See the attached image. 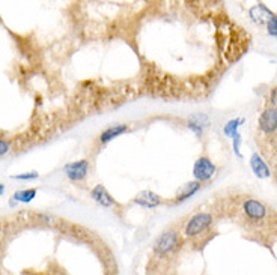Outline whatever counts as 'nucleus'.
Returning a JSON list of instances; mask_svg holds the SVG:
<instances>
[{
    "instance_id": "14",
    "label": "nucleus",
    "mask_w": 277,
    "mask_h": 275,
    "mask_svg": "<svg viewBox=\"0 0 277 275\" xmlns=\"http://www.w3.org/2000/svg\"><path fill=\"white\" fill-rule=\"evenodd\" d=\"M244 124V119L243 117H236V119H231L225 127H223V134L226 137H233L236 133H238V128Z\"/></svg>"
},
{
    "instance_id": "19",
    "label": "nucleus",
    "mask_w": 277,
    "mask_h": 275,
    "mask_svg": "<svg viewBox=\"0 0 277 275\" xmlns=\"http://www.w3.org/2000/svg\"><path fill=\"white\" fill-rule=\"evenodd\" d=\"M9 150H11V143H9V141H6V140H2V138H0V156H3V155L9 153Z\"/></svg>"
},
{
    "instance_id": "5",
    "label": "nucleus",
    "mask_w": 277,
    "mask_h": 275,
    "mask_svg": "<svg viewBox=\"0 0 277 275\" xmlns=\"http://www.w3.org/2000/svg\"><path fill=\"white\" fill-rule=\"evenodd\" d=\"M243 212L244 215L252 220V221H261L267 217L268 214V209L267 206L259 202V200H255V199H249L243 203Z\"/></svg>"
},
{
    "instance_id": "9",
    "label": "nucleus",
    "mask_w": 277,
    "mask_h": 275,
    "mask_svg": "<svg viewBox=\"0 0 277 275\" xmlns=\"http://www.w3.org/2000/svg\"><path fill=\"white\" fill-rule=\"evenodd\" d=\"M250 169L255 173V176L259 178V179H268L271 176L270 167L267 166L265 160L258 152H253L252 156H250Z\"/></svg>"
},
{
    "instance_id": "6",
    "label": "nucleus",
    "mask_w": 277,
    "mask_h": 275,
    "mask_svg": "<svg viewBox=\"0 0 277 275\" xmlns=\"http://www.w3.org/2000/svg\"><path fill=\"white\" fill-rule=\"evenodd\" d=\"M259 130L271 136L277 131V108L276 107H268L262 111V114L259 116Z\"/></svg>"
},
{
    "instance_id": "8",
    "label": "nucleus",
    "mask_w": 277,
    "mask_h": 275,
    "mask_svg": "<svg viewBox=\"0 0 277 275\" xmlns=\"http://www.w3.org/2000/svg\"><path fill=\"white\" fill-rule=\"evenodd\" d=\"M133 202H134L136 205H138V206L145 208V209H155V208H158V206L163 203L161 197H160L157 192L149 191V189L140 191L137 195L134 197Z\"/></svg>"
},
{
    "instance_id": "21",
    "label": "nucleus",
    "mask_w": 277,
    "mask_h": 275,
    "mask_svg": "<svg viewBox=\"0 0 277 275\" xmlns=\"http://www.w3.org/2000/svg\"><path fill=\"white\" fill-rule=\"evenodd\" d=\"M3 192H5V186H3V185L0 183V195H2Z\"/></svg>"
},
{
    "instance_id": "15",
    "label": "nucleus",
    "mask_w": 277,
    "mask_h": 275,
    "mask_svg": "<svg viewBox=\"0 0 277 275\" xmlns=\"http://www.w3.org/2000/svg\"><path fill=\"white\" fill-rule=\"evenodd\" d=\"M35 197H37V189H23V191L15 192L12 199H14V200H17V202L29 203V202H32Z\"/></svg>"
},
{
    "instance_id": "13",
    "label": "nucleus",
    "mask_w": 277,
    "mask_h": 275,
    "mask_svg": "<svg viewBox=\"0 0 277 275\" xmlns=\"http://www.w3.org/2000/svg\"><path fill=\"white\" fill-rule=\"evenodd\" d=\"M128 130H130V128H128V125H125V124L112 125V127H109L107 130H104V131L99 134V143H109V141H112L113 138L125 134Z\"/></svg>"
},
{
    "instance_id": "1",
    "label": "nucleus",
    "mask_w": 277,
    "mask_h": 275,
    "mask_svg": "<svg viewBox=\"0 0 277 275\" xmlns=\"http://www.w3.org/2000/svg\"><path fill=\"white\" fill-rule=\"evenodd\" d=\"M180 245H181L180 233L177 230H167L158 236V239L154 244L152 251L158 257H166V256H170L172 253H175Z\"/></svg>"
},
{
    "instance_id": "3",
    "label": "nucleus",
    "mask_w": 277,
    "mask_h": 275,
    "mask_svg": "<svg viewBox=\"0 0 277 275\" xmlns=\"http://www.w3.org/2000/svg\"><path fill=\"white\" fill-rule=\"evenodd\" d=\"M217 167L208 156H199L193 166V178L199 182H210L216 176Z\"/></svg>"
},
{
    "instance_id": "10",
    "label": "nucleus",
    "mask_w": 277,
    "mask_h": 275,
    "mask_svg": "<svg viewBox=\"0 0 277 275\" xmlns=\"http://www.w3.org/2000/svg\"><path fill=\"white\" fill-rule=\"evenodd\" d=\"M91 197H92V200L95 203H98L99 206H102V208H112V206H115L116 205V202H115V199L110 195V192L106 189V186L104 185H95L92 188V191H91Z\"/></svg>"
},
{
    "instance_id": "2",
    "label": "nucleus",
    "mask_w": 277,
    "mask_h": 275,
    "mask_svg": "<svg viewBox=\"0 0 277 275\" xmlns=\"http://www.w3.org/2000/svg\"><path fill=\"white\" fill-rule=\"evenodd\" d=\"M214 218L210 212H197L194 214L185 224L184 236L185 238H196L199 234H202L205 230L211 227Z\"/></svg>"
},
{
    "instance_id": "12",
    "label": "nucleus",
    "mask_w": 277,
    "mask_h": 275,
    "mask_svg": "<svg viewBox=\"0 0 277 275\" xmlns=\"http://www.w3.org/2000/svg\"><path fill=\"white\" fill-rule=\"evenodd\" d=\"M200 188H202V185H200L199 181H196V179L191 181V182H187L185 185H183V186L180 188L175 202H177V203H183L185 200H190L193 195H196V194L200 191Z\"/></svg>"
},
{
    "instance_id": "20",
    "label": "nucleus",
    "mask_w": 277,
    "mask_h": 275,
    "mask_svg": "<svg viewBox=\"0 0 277 275\" xmlns=\"http://www.w3.org/2000/svg\"><path fill=\"white\" fill-rule=\"evenodd\" d=\"M270 102L273 104V107H277V86L270 93Z\"/></svg>"
},
{
    "instance_id": "16",
    "label": "nucleus",
    "mask_w": 277,
    "mask_h": 275,
    "mask_svg": "<svg viewBox=\"0 0 277 275\" xmlns=\"http://www.w3.org/2000/svg\"><path fill=\"white\" fill-rule=\"evenodd\" d=\"M232 147H233V152L238 158H243V153H241V136L239 133H236L233 137H232Z\"/></svg>"
},
{
    "instance_id": "18",
    "label": "nucleus",
    "mask_w": 277,
    "mask_h": 275,
    "mask_svg": "<svg viewBox=\"0 0 277 275\" xmlns=\"http://www.w3.org/2000/svg\"><path fill=\"white\" fill-rule=\"evenodd\" d=\"M40 175L37 172H32V173H24V175H17L14 176V179H18V181H32V179H37Z\"/></svg>"
},
{
    "instance_id": "4",
    "label": "nucleus",
    "mask_w": 277,
    "mask_h": 275,
    "mask_svg": "<svg viewBox=\"0 0 277 275\" xmlns=\"http://www.w3.org/2000/svg\"><path fill=\"white\" fill-rule=\"evenodd\" d=\"M63 173L66 175L68 179H71L74 182H80V181L86 179V176L89 173V161L88 160L73 161L63 167Z\"/></svg>"
},
{
    "instance_id": "11",
    "label": "nucleus",
    "mask_w": 277,
    "mask_h": 275,
    "mask_svg": "<svg viewBox=\"0 0 277 275\" xmlns=\"http://www.w3.org/2000/svg\"><path fill=\"white\" fill-rule=\"evenodd\" d=\"M206 125H208V117L205 114H202V113L200 114H193L187 121V128L191 133H194V136L199 138L203 136V131H205Z\"/></svg>"
},
{
    "instance_id": "17",
    "label": "nucleus",
    "mask_w": 277,
    "mask_h": 275,
    "mask_svg": "<svg viewBox=\"0 0 277 275\" xmlns=\"http://www.w3.org/2000/svg\"><path fill=\"white\" fill-rule=\"evenodd\" d=\"M267 33L270 36H276L277 38V14H274V17L267 23Z\"/></svg>"
},
{
    "instance_id": "7",
    "label": "nucleus",
    "mask_w": 277,
    "mask_h": 275,
    "mask_svg": "<svg viewBox=\"0 0 277 275\" xmlns=\"http://www.w3.org/2000/svg\"><path fill=\"white\" fill-rule=\"evenodd\" d=\"M249 17H250L252 23H255L258 26H267V23L274 17V12L271 9H268L265 5L258 3L249 9Z\"/></svg>"
}]
</instances>
